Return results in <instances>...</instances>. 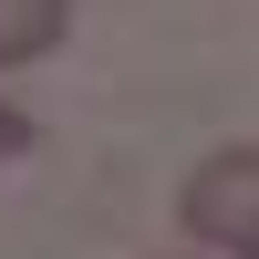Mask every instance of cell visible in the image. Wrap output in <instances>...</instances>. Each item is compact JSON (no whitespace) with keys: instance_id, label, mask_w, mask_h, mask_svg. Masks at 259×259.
Returning <instances> with one entry per match:
<instances>
[{"instance_id":"obj_3","label":"cell","mask_w":259,"mask_h":259,"mask_svg":"<svg viewBox=\"0 0 259 259\" xmlns=\"http://www.w3.org/2000/svg\"><path fill=\"white\" fill-rule=\"evenodd\" d=\"M31 135H41V124L21 114V104H0V145H11V156H31Z\"/></svg>"},{"instance_id":"obj_1","label":"cell","mask_w":259,"mask_h":259,"mask_svg":"<svg viewBox=\"0 0 259 259\" xmlns=\"http://www.w3.org/2000/svg\"><path fill=\"white\" fill-rule=\"evenodd\" d=\"M177 218H187V239H207L228 259H259V145H218V156L187 177Z\"/></svg>"},{"instance_id":"obj_2","label":"cell","mask_w":259,"mask_h":259,"mask_svg":"<svg viewBox=\"0 0 259 259\" xmlns=\"http://www.w3.org/2000/svg\"><path fill=\"white\" fill-rule=\"evenodd\" d=\"M62 21H73V0H0V73L11 62H41L62 41Z\"/></svg>"},{"instance_id":"obj_4","label":"cell","mask_w":259,"mask_h":259,"mask_svg":"<svg viewBox=\"0 0 259 259\" xmlns=\"http://www.w3.org/2000/svg\"><path fill=\"white\" fill-rule=\"evenodd\" d=\"M0 166H11V145H0Z\"/></svg>"}]
</instances>
